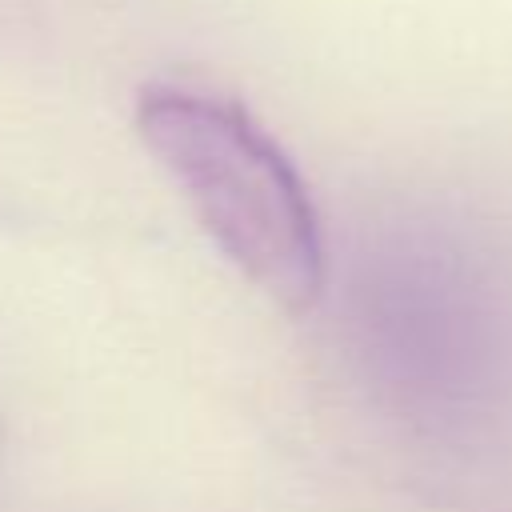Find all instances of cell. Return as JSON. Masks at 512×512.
I'll list each match as a JSON object with an SVG mask.
<instances>
[{"mask_svg": "<svg viewBox=\"0 0 512 512\" xmlns=\"http://www.w3.org/2000/svg\"><path fill=\"white\" fill-rule=\"evenodd\" d=\"M348 304L368 376L416 420H472L512 384L504 280L460 240L428 232L376 240L360 256Z\"/></svg>", "mask_w": 512, "mask_h": 512, "instance_id": "cell-1", "label": "cell"}, {"mask_svg": "<svg viewBox=\"0 0 512 512\" xmlns=\"http://www.w3.org/2000/svg\"><path fill=\"white\" fill-rule=\"evenodd\" d=\"M136 132L176 180L212 244L280 308L308 312L328 280L312 196L288 152L228 96L148 84Z\"/></svg>", "mask_w": 512, "mask_h": 512, "instance_id": "cell-2", "label": "cell"}]
</instances>
